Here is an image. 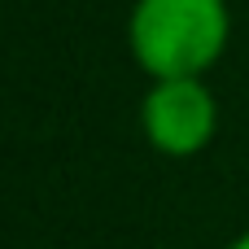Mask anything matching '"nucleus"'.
<instances>
[{"label":"nucleus","instance_id":"7ed1b4c3","mask_svg":"<svg viewBox=\"0 0 249 249\" xmlns=\"http://www.w3.org/2000/svg\"><path fill=\"white\" fill-rule=\"evenodd\" d=\"M228 249H249V232H245V236H241V241H232V245H228Z\"/></svg>","mask_w":249,"mask_h":249},{"label":"nucleus","instance_id":"f03ea898","mask_svg":"<svg viewBox=\"0 0 249 249\" xmlns=\"http://www.w3.org/2000/svg\"><path fill=\"white\" fill-rule=\"evenodd\" d=\"M144 140L162 158H197L219 127V105L206 79H153L140 101Z\"/></svg>","mask_w":249,"mask_h":249},{"label":"nucleus","instance_id":"f257e3e1","mask_svg":"<svg viewBox=\"0 0 249 249\" xmlns=\"http://www.w3.org/2000/svg\"><path fill=\"white\" fill-rule=\"evenodd\" d=\"M228 0H136L127 44L149 79H201L228 48Z\"/></svg>","mask_w":249,"mask_h":249}]
</instances>
